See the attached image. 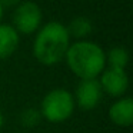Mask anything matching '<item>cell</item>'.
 Masks as SVG:
<instances>
[{
  "label": "cell",
  "instance_id": "6da1fadb",
  "mask_svg": "<svg viewBox=\"0 0 133 133\" xmlns=\"http://www.w3.org/2000/svg\"><path fill=\"white\" fill-rule=\"evenodd\" d=\"M70 46V36L60 22H49L37 32L33 42V55L39 63L53 66L60 63Z\"/></svg>",
  "mask_w": 133,
  "mask_h": 133
},
{
  "label": "cell",
  "instance_id": "7a4b0ae2",
  "mask_svg": "<svg viewBox=\"0 0 133 133\" xmlns=\"http://www.w3.org/2000/svg\"><path fill=\"white\" fill-rule=\"evenodd\" d=\"M64 60L80 80L97 79L106 67V53L95 42L77 40L69 46Z\"/></svg>",
  "mask_w": 133,
  "mask_h": 133
},
{
  "label": "cell",
  "instance_id": "3957f363",
  "mask_svg": "<svg viewBox=\"0 0 133 133\" xmlns=\"http://www.w3.org/2000/svg\"><path fill=\"white\" fill-rule=\"evenodd\" d=\"M76 109L73 93L67 89H52L43 96L40 103V115L50 123H63L72 117Z\"/></svg>",
  "mask_w": 133,
  "mask_h": 133
},
{
  "label": "cell",
  "instance_id": "277c9868",
  "mask_svg": "<svg viewBox=\"0 0 133 133\" xmlns=\"http://www.w3.org/2000/svg\"><path fill=\"white\" fill-rule=\"evenodd\" d=\"M13 23L17 33L29 35L39 29L42 23V10L35 2H24L16 7L13 13Z\"/></svg>",
  "mask_w": 133,
  "mask_h": 133
},
{
  "label": "cell",
  "instance_id": "5b68a950",
  "mask_svg": "<svg viewBox=\"0 0 133 133\" xmlns=\"http://www.w3.org/2000/svg\"><path fill=\"white\" fill-rule=\"evenodd\" d=\"M97 80L103 95H107L115 99L123 97L129 87V77H127V73L124 69L104 67Z\"/></svg>",
  "mask_w": 133,
  "mask_h": 133
},
{
  "label": "cell",
  "instance_id": "8992f818",
  "mask_svg": "<svg viewBox=\"0 0 133 133\" xmlns=\"http://www.w3.org/2000/svg\"><path fill=\"white\" fill-rule=\"evenodd\" d=\"M103 92L97 79H84L77 83L73 93L75 104L82 110H93L102 102Z\"/></svg>",
  "mask_w": 133,
  "mask_h": 133
},
{
  "label": "cell",
  "instance_id": "52a82bcc",
  "mask_svg": "<svg viewBox=\"0 0 133 133\" xmlns=\"http://www.w3.org/2000/svg\"><path fill=\"white\" fill-rule=\"evenodd\" d=\"M109 119L119 127H129L133 124V100L129 96L116 99L109 109Z\"/></svg>",
  "mask_w": 133,
  "mask_h": 133
},
{
  "label": "cell",
  "instance_id": "ba28073f",
  "mask_svg": "<svg viewBox=\"0 0 133 133\" xmlns=\"http://www.w3.org/2000/svg\"><path fill=\"white\" fill-rule=\"evenodd\" d=\"M19 47V33L13 26L0 23V60L7 59Z\"/></svg>",
  "mask_w": 133,
  "mask_h": 133
},
{
  "label": "cell",
  "instance_id": "9c48e42d",
  "mask_svg": "<svg viewBox=\"0 0 133 133\" xmlns=\"http://www.w3.org/2000/svg\"><path fill=\"white\" fill-rule=\"evenodd\" d=\"M129 63V53L124 47L116 46L112 47L106 53V64L107 67H115V69H124Z\"/></svg>",
  "mask_w": 133,
  "mask_h": 133
},
{
  "label": "cell",
  "instance_id": "30bf717a",
  "mask_svg": "<svg viewBox=\"0 0 133 133\" xmlns=\"http://www.w3.org/2000/svg\"><path fill=\"white\" fill-rule=\"evenodd\" d=\"M69 36H75V37H84L92 32V23L89 19L86 17H76L70 22L69 27H66Z\"/></svg>",
  "mask_w": 133,
  "mask_h": 133
},
{
  "label": "cell",
  "instance_id": "8fae6325",
  "mask_svg": "<svg viewBox=\"0 0 133 133\" xmlns=\"http://www.w3.org/2000/svg\"><path fill=\"white\" fill-rule=\"evenodd\" d=\"M42 115L40 110L36 109V107H26L24 110H22V113L19 115V122L23 127H27V129H32V127H36L39 123L42 122Z\"/></svg>",
  "mask_w": 133,
  "mask_h": 133
},
{
  "label": "cell",
  "instance_id": "7c38bea8",
  "mask_svg": "<svg viewBox=\"0 0 133 133\" xmlns=\"http://www.w3.org/2000/svg\"><path fill=\"white\" fill-rule=\"evenodd\" d=\"M20 0H0V4L2 6H15V4H17Z\"/></svg>",
  "mask_w": 133,
  "mask_h": 133
},
{
  "label": "cell",
  "instance_id": "4fadbf2b",
  "mask_svg": "<svg viewBox=\"0 0 133 133\" xmlns=\"http://www.w3.org/2000/svg\"><path fill=\"white\" fill-rule=\"evenodd\" d=\"M4 123H6V119H4V115H3V112L0 110V129H3Z\"/></svg>",
  "mask_w": 133,
  "mask_h": 133
},
{
  "label": "cell",
  "instance_id": "5bb4252c",
  "mask_svg": "<svg viewBox=\"0 0 133 133\" xmlns=\"http://www.w3.org/2000/svg\"><path fill=\"white\" fill-rule=\"evenodd\" d=\"M2 17H3V6L0 4V20H2Z\"/></svg>",
  "mask_w": 133,
  "mask_h": 133
}]
</instances>
